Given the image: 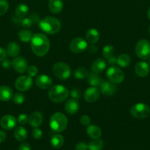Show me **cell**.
<instances>
[{
  "label": "cell",
  "instance_id": "6da1fadb",
  "mask_svg": "<svg viewBox=\"0 0 150 150\" xmlns=\"http://www.w3.org/2000/svg\"><path fill=\"white\" fill-rule=\"evenodd\" d=\"M30 41L32 51L38 57H44L49 51V40L44 34H35L32 35Z\"/></svg>",
  "mask_w": 150,
  "mask_h": 150
},
{
  "label": "cell",
  "instance_id": "7a4b0ae2",
  "mask_svg": "<svg viewBox=\"0 0 150 150\" xmlns=\"http://www.w3.org/2000/svg\"><path fill=\"white\" fill-rule=\"evenodd\" d=\"M38 26L40 29L45 33L49 35H54L59 32L60 29L61 23L57 18L49 16L40 20Z\"/></svg>",
  "mask_w": 150,
  "mask_h": 150
},
{
  "label": "cell",
  "instance_id": "3957f363",
  "mask_svg": "<svg viewBox=\"0 0 150 150\" xmlns=\"http://www.w3.org/2000/svg\"><path fill=\"white\" fill-rule=\"evenodd\" d=\"M49 125L54 132L61 133L66 130L68 125L67 117L61 112L54 113L50 117Z\"/></svg>",
  "mask_w": 150,
  "mask_h": 150
},
{
  "label": "cell",
  "instance_id": "277c9868",
  "mask_svg": "<svg viewBox=\"0 0 150 150\" xmlns=\"http://www.w3.org/2000/svg\"><path fill=\"white\" fill-rule=\"evenodd\" d=\"M49 98L54 103H62L66 100L69 95L67 88L63 85H54L49 92Z\"/></svg>",
  "mask_w": 150,
  "mask_h": 150
},
{
  "label": "cell",
  "instance_id": "5b68a950",
  "mask_svg": "<svg viewBox=\"0 0 150 150\" xmlns=\"http://www.w3.org/2000/svg\"><path fill=\"white\" fill-rule=\"evenodd\" d=\"M52 72L54 76L60 80H66L71 74V70L66 63L58 62L53 65Z\"/></svg>",
  "mask_w": 150,
  "mask_h": 150
},
{
  "label": "cell",
  "instance_id": "8992f818",
  "mask_svg": "<svg viewBox=\"0 0 150 150\" xmlns=\"http://www.w3.org/2000/svg\"><path fill=\"white\" fill-rule=\"evenodd\" d=\"M135 54L141 59H149L150 58V42L146 39L140 40L135 45Z\"/></svg>",
  "mask_w": 150,
  "mask_h": 150
},
{
  "label": "cell",
  "instance_id": "52a82bcc",
  "mask_svg": "<svg viewBox=\"0 0 150 150\" xmlns=\"http://www.w3.org/2000/svg\"><path fill=\"white\" fill-rule=\"evenodd\" d=\"M130 114L134 118L145 119L150 114V108L146 104L138 103L130 108Z\"/></svg>",
  "mask_w": 150,
  "mask_h": 150
},
{
  "label": "cell",
  "instance_id": "ba28073f",
  "mask_svg": "<svg viewBox=\"0 0 150 150\" xmlns=\"http://www.w3.org/2000/svg\"><path fill=\"white\" fill-rule=\"evenodd\" d=\"M107 77L110 82L113 83H120L124 79V72L119 67L116 66H112L109 67L107 70Z\"/></svg>",
  "mask_w": 150,
  "mask_h": 150
},
{
  "label": "cell",
  "instance_id": "9c48e42d",
  "mask_svg": "<svg viewBox=\"0 0 150 150\" xmlns=\"http://www.w3.org/2000/svg\"><path fill=\"white\" fill-rule=\"evenodd\" d=\"M88 48V43L85 40L82 38H76L71 41L69 44V49L71 52L79 54L83 52Z\"/></svg>",
  "mask_w": 150,
  "mask_h": 150
},
{
  "label": "cell",
  "instance_id": "30bf717a",
  "mask_svg": "<svg viewBox=\"0 0 150 150\" xmlns=\"http://www.w3.org/2000/svg\"><path fill=\"white\" fill-rule=\"evenodd\" d=\"M32 79L29 76H22L18 78L15 81V86L20 92L27 91L32 87Z\"/></svg>",
  "mask_w": 150,
  "mask_h": 150
},
{
  "label": "cell",
  "instance_id": "8fae6325",
  "mask_svg": "<svg viewBox=\"0 0 150 150\" xmlns=\"http://www.w3.org/2000/svg\"><path fill=\"white\" fill-rule=\"evenodd\" d=\"M100 90L96 86L88 88L84 92V98L88 103H94L99 98Z\"/></svg>",
  "mask_w": 150,
  "mask_h": 150
},
{
  "label": "cell",
  "instance_id": "7c38bea8",
  "mask_svg": "<svg viewBox=\"0 0 150 150\" xmlns=\"http://www.w3.org/2000/svg\"><path fill=\"white\" fill-rule=\"evenodd\" d=\"M35 83L37 87L42 89H46L51 86L52 80H51L49 76H46V75L41 74L37 76L35 80Z\"/></svg>",
  "mask_w": 150,
  "mask_h": 150
},
{
  "label": "cell",
  "instance_id": "4fadbf2b",
  "mask_svg": "<svg viewBox=\"0 0 150 150\" xmlns=\"http://www.w3.org/2000/svg\"><path fill=\"white\" fill-rule=\"evenodd\" d=\"M12 67L18 73H23L27 70L28 63L23 57H17L14 58V59L12 62Z\"/></svg>",
  "mask_w": 150,
  "mask_h": 150
},
{
  "label": "cell",
  "instance_id": "5bb4252c",
  "mask_svg": "<svg viewBox=\"0 0 150 150\" xmlns=\"http://www.w3.org/2000/svg\"><path fill=\"white\" fill-rule=\"evenodd\" d=\"M100 92L101 94L106 96H110V95H114L116 91V86L115 83H112L110 81H103L101 82L99 85Z\"/></svg>",
  "mask_w": 150,
  "mask_h": 150
},
{
  "label": "cell",
  "instance_id": "9a60e30c",
  "mask_svg": "<svg viewBox=\"0 0 150 150\" xmlns=\"http://www.w3.org/2000/svg\"><path fill=\"white\" fill-rule=\"evenodd\" d=\"M16 119L12 115H4L0 120V125L3 129L10 130L16 126Z\"/></svg>",
  "mask_w": 150,
  "mask_h": 150
},
{
  "label": "cell",
  "instance_id": "2e32d148",
  "mask_svg": "<svg viewBox=\"0 0 150 150\" xmlns=\"http://www.w3.org/2000/svg\"><path fill=\"white\" fill-rule=\"evenodd\" d=\"M43 121H44V117L41 113L38 111H35L29 115L28 118V122L32 127H38L41 125Z\"/></svg>",
  "mask_w": 150,
  "mask_h": 150
},
{
  "label": "cell",
  "instance_id": "e0dca14e",
  "mask_svg": "<svg viewBox=\"0 0 150 150\" xmlns=\"http://www.w3.org/2000/svg\"><path fill=\"white\" fill-rule=\"evenodd\" d=\"M135 71L140 77H146L149 73V66L145 62H139L135 64Z\"/></svg>",
  "mask_w": 150,
  "mask_h": 150
},
{
  "label": "cell",
  "instance_id": "ac0fdd59",
  "mask_svg": "<svg viewBox=\"0 0 150 150\" xmlns=\"http://www.w3.org/2000/svg\"><path fill=\"white\" fill-rule=\"evenodd\" d=\"M79 108V102L76 99L71 98L66 102L65 105V109L66 111L69 114H74L78 112Z\"/></svg>",
  "mask_w": 150,
  "mask_h": 150
},
{
  "label": "cell",
  "instance_id": "d6986e66",
  "mask_svg": "<svg viewBox=\"0 0 150 150\" xmlns=\"http://www.w3.org/2000/svg\"><path fill=\"white\" fill-rule=\"evenodd\" d=\"M106 62L102 59H97L95 61H94L91 64V70L93 73L100 74L102 73L106 68Z\"/></svg>",
  "mask_w": 150,
  "mask_h": 150
},
{
  "label": "cell",
  "instance_id": "ffe728a7",
  "mask_svg": "<svg viewBox=\"0 0 150 150\" xmlns=\"http://www.w3.org/2000/svg\"><path fill=\"white\" fill-rule=\"evenodd\" d=\"M13 97V92L11 88L7 86H0V100L9 101Z\"/></svg>",
  "mask_w": 150,
  "mask_h": 150
},
{
  "label": "cell",
  "instance_id": "44dd1931",
  "mask_svg": "<svg viewBox=\"0 0 150 150\" xmlns=\"http://www.w3.org/2000/svg\"><path fill=\"white\" fill-rule=\"evenodd\" d=\"M49 8L54 14L60 13L63 8V0H50L49 2Z\"/></svg>",
  "mask_w": 150,
  "mask_h": 150
},
{
  "label": "cell",
  "instance_id": "7402d4cb",
  "mask_svg": "<svg viewBox=\"0 0 150 150\" xmlns=\"http://www.w3.org/2000/svg\"><path fill=\"white\" fill-rule=\"evenodd\" d=\"M7 54L11 57H17L20 53V46L19 44L16 42H10L8 43L6 48Z\"/></svg>",
  "mask_w": 150,
  "mask_h": 150
},
{
  "label": "cell",
  "instance_id": "603a6c76",
  "mask_svg": "<svg viewBox=\"0 0 150 150\" xmlns=\"http://www.w3.org/2000/svg\"><path fill=\"white\" fill-rule=\"evenodd\" d=\"M86 133L90 138H91L93 139H99V137L101 136V130L98 126L92 125L88 126Z\"/></svg>",
  "mask_w": 150,
  "mask_h": 150
},
{
  "label": "cell",
  "instance_id": "cb8c5ba5",
  "mask_svg": "<svg viewBox=\"0 0 150 150\" xmlns=\"http://www.w3.org/2000/svg\"><path fill=\"white\" fill-rule=\"evenodd\" d=\"M85 38L87 42H90L91 44H94L98 42L99 40V32L95 29H90L86 32Z\"/></svg>",
  "mask_w": 150,
  "mask_h": 150
},
{
  "label": "cell",
  "instance_id": "d4e9b609",
  "mask_svg": "<svg viewBox=\"0 0 150 150\" xmlns=\"http://www.w3.org/2000/svg\"><path fill=\"white\" fill-rule=\"evenodd\" d=\"M28 11H29L28 6L24 3H21L16 6V10H15V14L17 18H25V16H26Z\"/></svg>",
  "mask_w": 150,
  "mask_h": 150
},
{
  "label": "cell",
  "instance_id": "484cf974",
  "mask_svg": "<svg viewBox=\"0 0 150 150\" xmlns=\"http://www.w3.org/2000/svg\"><path fill=\"white\" fill-rule=\"evenodd\" d=\"M51 145L55 149H60L62 147L64 144V138L63 136L60 134H54L53 135L52 137L51 138Z\"/></svg>",
  "mask_w": 150,
  "mask_h": 150
},
{
  "label": "cell",
  "instance_id": "4316f807",
  "mask_svg": "<svg viewBox=\"0 0 150 150\" xmlns=\"http://www.w3.org/2000/svg\"><path fill=\"white\" fill-rule=\"evenodd\" d=\"M15 139L19 142H23L27 138V131L23 127H17L14 131Z\"/></svg>",
  "mask_w": 150,
  "mask_h": 150
},
{
  "label": "cell",
  "instance_id": "83f0119b",
  "mask_svg": "<svg viewBox=\"0 0 150 150\" xmlns=\"http://www.w3.org/2000/svg\"><path fill=\"white\" fill-rule=\"evenodd\" d=\"M131 59L129 55L126 54H122L119 55L116 59V63L118 65L121 67H126L130 64Z\"/></svg>",
  "mask_w": 150,
  "mask_h": 150
},
{
  "label": "cell",
  "instance_id": "f1b7e54d",
  "mask_svg": "<svg viewBox=\"0 0 150 150\" xmlns=\"http://www.w3.org/2000/svg\"><path fill=\"white\" fill-rule=\"evenodd\" d=\"M88 83L92 86H99L100 83H101V82L102 81V79L99 76V74L93 73V72H91L90 74H88Z\"/></svg>",
  "mask_w": 150,
  "mask_h": 150
},
{
  "label": "cell",
  "instance_id": "f546056e",
  "mask_svg": "<svg viewBox=\"0 0 150 150\" xmlns=\"http://www.w3.org/2000/svg\"><path fill=\"white\" fill-rule=\"evenodd\" d=\"M32 35H32V32L28 30V29H22L18 34V36H19L20 40L25 42L30 41L32 38Z\"/></svg>",
  "mask_w": 150,
  "mask_h": 150
},
{
  "label": "cell",
  "instance_id": "4dcf8cb0",
  "mask_svg": "<svg viewBox=\"0 0 150 150\" xmlns=\"http://www.w3.org/2000/svg\"><path fill=\"white\" fill-rule=\"evenodd\" d=\"M104 146V143L101 139H96L91 141L88 145V149L90 150H101Z\"/></svg>",
  "mask_w": 150,
  "mask_h": 150
},
{
  "label": "cell",
  "instance_id": "1f68e13d",
  "mask_svg": "<svg viewBox=\"0 0 150 150\" xmlns=\"http://www.w3.org/2000/svg\"><path fill=\"white\" fill-rule=\"evenodd\" d=\"M88 70L84 67H79L76 68V70L74 72V78L76 79H84L88 77Z\"/></svg>",
  "mask_w": 150,
  "mask_h": 150
},
{
  "label": "cell",
  "instance_id": "d6a6232c",
  "mask_svg": "<svg viewBox=\"0 0 150 150\" xmlns=\"http://www.w3.org/2000/svg\"><path fill=\"white\" fill-rule=\"evenodd\" d=\"M114 54V48L111 45H107L103 48L102 49V55L106 59L113 57Z\"/></svg>",
  "mask_w": 150,
  "mask_h": 150
},
{
  "label": "cell",
  "instance_id": "836d02e7",
  "mask_svg": "<svg viewBox=\"0 0 150 150\" xmlns=\"http://www.w3.org/2000/svg\"><path fill=\"white\" fill-rule=\"evenodd\" d=\"M13 102L17 105H21L23 103L25 100V96L22 93L18 92V93L15 94L13 97Z\"/></svg>",
  "mask_w": 150,
  "mask_h": 150
},
{
  "label": "cell",
  "instance_id": "e575fe53",
  "mask_svg": "<svg viewBox=\"0 0 150 150\" xmlns=\"http://www.w3.org/2000/svg\"><path fill=\"white\" fill-rule=\"evenodd\" d=\"M9 8V3L7 0H0V16L7 13Z\"/></svg>",
  "mask_w": 150,
  "mask_h": 150
},
{
  "label": "cell",
  "instance_id": "d590c367",
  "mask_svg": "<svg viewBox=\"0 0 150 150\" xmlns=\"http://www.w3.org/2000/svg\"><path fill=\"white\" fill-rule=\"evenodd\" d=\"M26 72H27L28 76H30V77H33V76H35L38 73V69L36 66L31 65L29 67H28L27 70H26Z\"/></svg>",
  "mask_w": 150,
  "mask_h": 150
},
{
  "label": "cell",
  "instance_id": "8d00e7d4",
  "mask_svg": "<svg viewBox=\"0 0 150 150\" xmlns=\"http://www.w3.org/2000/svg\"><path fill=\"white\" fill-rule=\"evenodd\" d=\"M32 137H33L34 139L38 140V139H41L43 136L42 130H41V129L38 128V127H34V129L32 131Z\"/></svg>",
  "mask_w": 150,
  "mask_h": 150
},
{
  "label": "cell",
  "instance_id": "74e56055",
  "mask_svg": "<svg viewBox=\"0 0 150 150\" xmlns=\"http://www.w3.org/2000/svg\"><path fill=\"white\" fill-rule=\"evenodd\" d=\"M32 21L30 18H24L21 20V24L24 28H29L32 25Z\"/></svg>",
  "mask_w": 150,
  "mask_h": 150
},
{
  "label": "cell",
  "instance_id": "f35d334b",
  "mask_svg": "<svg viewBox=\"0 0 150 150\" xmlns=\"http://www.w3.org/2000/svg\"><path fill=\"white\" fill-rule=\"evenodd\" d=\"M28 118H29V117H27L26 114H21L18 117L17 121L19 124L24 125H26V123L28 122Z\"/></svg>",
  "mask_w": 150,
  "mask_h": 150
},
{
  "label": "cell",
  "instance_id": "ab89813d",
  "mask_svg": "<svg viewBox=\"0 0 150 150\" xmlns=\"http://www.w3.org/2000/svg\"><path fill=\"white\" fill-rule=\"evenodd\" d=\"M80 123L84 126H88L90 125L91 123V118L88 117V115H82L80 117Z\"/></svg>",
  "mask_w": 150,
  "mask_h": 150
},
{
  "label": "cell",
  "instance_id": "60d3db41",
  "mask_svg": "<svg viewBox=\"0 0 150 150\" xmlns=\"http://www.w3.org/2000/svg\"><path fill=\"white\" fill-rule=\"evenodd\" d=\"M71 95L74 99H79L80 98V92L78 89H73L71 91Z\"/></svg>",
  "mask_w": 150,
  "mask_h": 150
},
{
  "label": "cell",
  "instance_id": "b9f144b4",
  "mask_svg": "<svg viewBox=\"0 0 150 150\" xmlns=\"http://www.w3.org/2000/svg\"><path fill=\"white\" fill-rule=\"evenodd\" d=\"M75 149H76V150H87V149H88V145L85 142H79L75 146Z\"/></svg>",
  "mask_w": 150,
  "mask_h": 150
},
{
  "label": "cell",
  "instance_id": "7bdbcfd3",
  "mask_svg": "<svg viewBox=\"0 0 150 150\" xmlns=\"http://www.w3.org/2000/svg\"><path fill=\"white\" fill-rule=\"evenodd\" d=\"M29 18H30V19L32 20V23H39L40 18H39V16H38L37 13H32V15H30Z\"/></svg>",
  "mask_w": 150,
  "mask_h": 150
},
{
  "label": "cell",
  "instance_id": "ee69618b",
  "mask_svg": "<svg viewBox=\"0 0 150 150\" xmlns=\"http://www.w3.org/2000/svg\"><path fill=\"white\" fill-rule=\"evenodd\" d=\"M7 51L4 48H1L0 47V62H2L3 60L5 59L6 57H7Z\"/></svg>",
  "mask_w": 150,
  "mask_h": 150
},
{
  "label": "cell",
  "instance_id": "f6af8a7d",
  "mask_svg": "<svg viewBox=\"0 0 150 150\" xmlns=\"http://www.w3.org/2000/svg\"><path fill=\"white\" fill-rule=\"evenodd\" d=\"M19 150H31V146L27 143H22L19 146Z\"/></svg>",
  "mask_w": 150,
  "mask_h": 150
},
{
  "label": "cell",
  "instance_id": "bcb514c9",
  "mask_svg": "<svg viewBox=\"0 0 150 150\" xmlns=\"http://www.w3.org/2000/svg\"><path fill=\"white\" fill-rule=\"evenodd\" d=\"M1 65H2L3 67H4V68L7 69V68H9V67H10V66L12 65V62H10V61H8V60L4 59L2 61V64H1Z\"/></svg>",
  "mask_w": 150,
  "mask_h": 150
},
{
  "label": "cell",
  "instance_id": "7dc6e473",
  "mask_svg": "<svg viewBox=\"0 0 150 150\" xmlns=\"http://www.w3.org/2000/svg\"><path fill=\"white\" fill-rule=\"evenodd\" d=\"M97 50H98V48H97L96 45H91L89 47H88V51H89L90 53H91V54H94V53H96L97 51Z\"/></svg>",
  "mask_w": 150,
  "mask_h": 150
},
{
  "label": "cell",
  "instance_id": "c3c4849f",
  "mask_svg": "<svg viewBox=\"0 0 150 150\" xmlns=\"http://www.w3.org/2000/svg\"><path fill=\"white\" fill-rule=\"evenodd\" d=\"M116 59H117V58H116V57H115V56H113V57H110V58H109V59H107V62H108L110 64H116Z\"/></svg>",
  "mask_w": 150,
  "mask_h": 150
},
{
  "label": "cell",
  "instance_id": "681fc988",
  "mask_svg": "<svg viewBox=\"0 0 150 150\" xmlns=\"http://www.w3.org/2000/svg\"><path fill=\"white\" fill-rule=\"evenodd\" d=\"M6 139V134L4 131L0 130V143L4 142Z\"/></svg>",
  "mask_w": 150,
  "mask_h": 150
},
{
  "label": "cell",
  "instance_id": "f907efd6",
  "mask_svg": "<svg viewBox=\"0 0 150 150\" xmlns=\"http://www.w3.org/2000/svg\"><path fill=\"white\" fill-rule=\"evenodd\" d=\"M147 16H148L149 18L150 19V7H149V9L148 10V11H147Z\"/></svg>",
  "mask_w": 150,
  "mask_h": 150
},
{
  "label": "cell",
  "instance_id": "816d5d0a",
  "mask_svg": "<svg viewBox=\"0 0 150 150\" xmlns=\"http://www.w3.org/2000/svg\"><path fill=\"white\" fill-rule=\"evenodd\" d=\"M149 35H150V26L149 27Z\"/></svg>",
  "mask_w": 150,
  "mask_h": 150
},
{
  "label": "cell",
  "instance_id": "f5cc1de1",
  "mask_svg": "<svg viewBox=\"0 0 150 150\" xmlns=\"http://www.w3.org/2000/svg\"><path fill=\"white\" fill-rule=\"evenodd\" d=\"M149 65H150V58H149Z\"/></svg>",
  "mask_w": 150,
  "mask_h": 150
}]
</instances>
